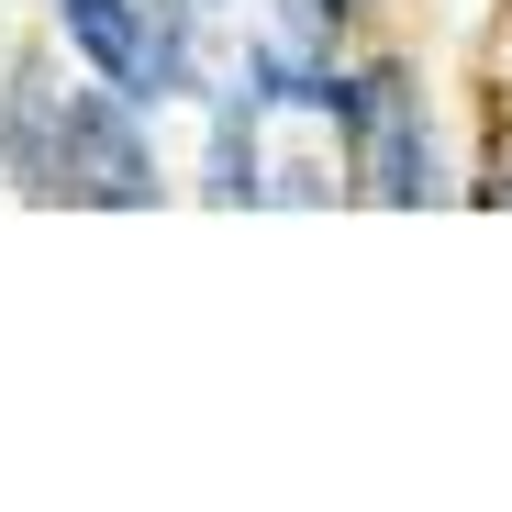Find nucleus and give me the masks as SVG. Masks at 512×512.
Segmentation results:
<instances>
[{
  "label": "nucleus",
  "mask_w": 512,
  "mask_h": 512,
  "mask_svg": "<svg viewBox=\"0 0 512 512\" xmlns=\"http://www.w3.org/2000/svg\"><path fill=\"white\" fill-rule=\"evenodd\" d=\"M23 179L34 190H67V201H112V212H145L156 201V167L123 123L112 90H23Z\"/></svg>",
  "instance_id": "1"
},
{
  "label": "nucleus",
  "mask_w": 512,
  "mask_h": 512,
  "mask_svg": "<svg viewBox=\"0 0 512 512\" xmlns=\"http://www.w3.org/2000/svg\"><path fill=\"white\" fill-rule=\"evenodd\" d=\"M67 34H78V56H90L112 90H167V78H179V34L167 23H145L134 0H67Z\"/></svg>",
  "instance_id": "2"
},
{
  "label": "nucleus",
  "mask_w": 512,
  "mask_h": 512,
  "mask_svg": "<svg viewBox=\"0 0 512 512\" xmlns=\"http://www.w3.org/2000/svg\"><path fill=\"white\" fill-rule=\"evenodd\" d=\"M357 112V167H368V190L379 201H423V145H412V101H401V78H357V90H334Z\"/></svg>",
  "instance_id": "3"
},
{
  "label": "nucleus",
  "mask_w": 512,
  "mask_h": 512,
  "mask_svg": "<svg viewBox=\"0 0 512 512\" xmlns=\"http://www.w3.org/2000/svg\"><path fill=\"white\" fill-rule=\"evenodd\" d=\"M334 23H346V0H290V34H301V45H323Z\"/></svg>",
  "instance_id": "4"
},
{
  "label": "nucleus",
  "mask_w": 512,
  "mask_h": 512,
  "mask_svg": "<svg viewBox=\"0 0 512 512\" xmlns=\"http://www.w3.org/2000/svg\"><path fill=\"white\" fill-rule=\"evenodd\" d=\"M179 12H201V0H179Z\"/></svg>",
  "instance_id": "5"
},
{
  "label": "nucleus",
  "mask_w": 512,
  "mask_h": 512,
  "mask_svg": "<svg viewBox=\"0 0 512 512\" xmlns=\"http://www.w3.org/2000/svg\"><path fill=\"white\" fill-rule=\"evenodd\" d=\"M501 190H512V167H501Z\"/></svg>",
  "instance_id": "6"
}]
</instances>
